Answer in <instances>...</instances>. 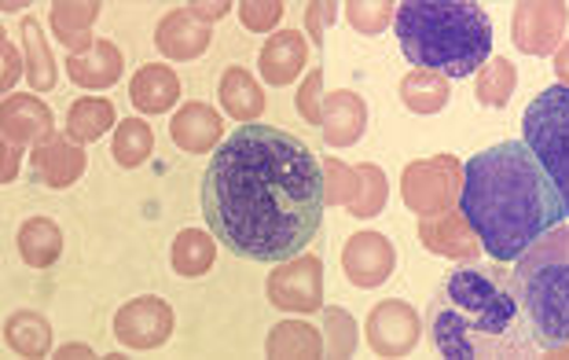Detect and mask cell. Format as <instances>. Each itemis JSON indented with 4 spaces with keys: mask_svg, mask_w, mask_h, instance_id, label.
I'll return each instance as SVG.
<instances>
[{
    "mask_svg": "<svg viewBox=\"0 0 569 360\" xmlns=\"http://www.w3.org/2000/svg\"><path fill=\"white\" fill-rule=\"evenodd\" d=\"M327 180L317 154L287 129L239 126L202 177V213L217 243L250 261H290L320 232Z\"/></svg>",
    "mask_w": 569,
    "mask_h": 360,
    "instance_id": "cell-1",
    "label": "cell"
},
{
    "mask_svg": "<svg viewBox=\"0 0 569 360\" xmlns=\"http://www.w3.org/2000/svg\"><path fill=\"white\" fill-rule=\"evenodd\" d=\"M459 213L496 261H518L559 228L566 207L526 140H503L463 166Z\"/></svg>",
    "mask_w": 569,
    "mask_h": 360,
    "instance_id": "cell-2",
    "label": "cell"
},
{
    "mask_svg": "<svg viewBox=\"0 0 569 360\" xmlns=\"http://www.w3.org/2000/svg\"><path fill=\"white\" fill-rule=\"evenodd\" d=\"M433 350L448 360L537 357V334L500 266H463L441 280L427 313Z\"/></svg>",
    "mask_w": 569,
    "mask_h": 360,
    "instance_id": "cell-3",
    "label": "cell"
},
{
    "mask_svg": "<svg viewBox=\"0 0 569 360\" xmlns=\"http://www.w3.org/2000/svg\"><path fill=\"white\" fill-rule=\"evenodd\" d=\"M397 41L416 70H438L445 78H467L489 63L492 19L481 4L408 0L393 19Z\"/></svg>",
    "mask_w": 569,
    "mask_h": 360,
    "instance_id": "cell-4",
    "label": "cell"
},
{
    "mask_svg": "<svg viewBox=\"0 0 569 360\" xmlns=\"http://www.w3.org/2000/svg\"><path fill=\"white\" fill-rule=\"evenodd\" d=\"M515 294L540 346H569V224L551 228L518 258Z\"/></svg>",
    "mask_w": 569,
    "mask_h": 360,
    "instance_id": "cell-5",
    "label": "cell"
},
{
    "mask_svg": "<svg viewBox=\"0 0 569 360\" xmlns=\"http://www.w3.org/2000/svg\"><path fill=\"white\" fill-rule=\"evenodd\" d=\"M526 143L548 170L555 191H559L569 218V89L551 86L526 107L522 114Z\"/></svg>",
    "mask_w": 569,
    "mask_h": 360,
    "instance_id": "cell-6",
    "label": "cell"
},
{
    "mask_svg": "<svg viewBox=\"0 0 569 360\" xmlns=\"http://www.w3.org/2000/svg\"><path fill=\"white\" fill-rule=\"evenodd\" d=\"M459 191H463V177H459V162L452 154L411 162L401 177V196L419 218H438V213L452 210Z\"/></svg>",
    "mask_w": 569,
    "mask_h": 360,
    "instance_id": "cell-7",
    "label": "cell"
},
{
    "mask_svg": "<svg viewBox=\"0 0 569 360\" xmlns=\"http://www.w3.org/2000/svg\"><path fill=\"white\" fill-rule=\"evenodd\" d=\"M269 302L290 313H312L323 306V272L320 258H290L269 276Z\"/></svg>",
    "mask_w": 569,
    "mask_h": 360,
    "instance_id": "cell-8",
    "label": "cell"
},
{
    "mask_svg": "<svg viewBox=\"0 0 569 360\" xmlns=\"http://www.w3.org/2000/svg\"><path fill=\"white\" fill-rule=\"evenodd\" d=\"M114 334L129 350H154L173 334V309L162 298H137L126 309H118Z\"/></svg>",
    "mask_w": 569,
    "mask_h": 360,
    "instance_id": "cell-9",
    "label": "cell"
},
{
    "mask_svg": "<svg viewBox=\"0 0 569 360\" xmlns=\"http://www.w3.org/2000/svg\"><path fill=\"white\" fill-rule=\"evenodd\" d=\"M422 320L408 302H382L368 317V346L379 357H405L416 350Z\"/></svg>",
    "mask_w": 569,
    "mask_h": 360,
    "instance_id": "cell-10",
    "label": "cell"
},
{
    "mask_svg": "<svg viewBox=\"0 0 569 360\" xmlns=\"http://www.w3.org/2000/svg\"><path fill=\"white\" fill-rule=\"evenodd\" d=\"M397 254L393 243L379 232H357L349 236V243L342 250V269L349 276V283L357 287H379L393 276Z\"/></svg>",
    "mask_w": 569,
    "mask_h": 360,
    "instance_id": "cell-11",
    "label": "cell"
},
{
    "mask_svg": "<svg viewBox=\"0 0 569 360\" xmlns=\"http://www.w3.org/2000/svg\"><path fill=\"white\" fill-rule=\"evenodd\" d=\"M569 22L566 4H518L515 8V44L526 56H548L562 41Z\"/></svg>",
    "mask_w": 569,
    "mask_h": 360,
    "instance_id": "cell-12",
    "label": "cell"
},
{
    "mask_svg": "<svg viewBox=\"0 0 569 360\" xmlns=\"http://www.w3.org/2000/svg\"><path fill=\"white\" fill-rule=\"evenodd\" d=\"M365 126H368V107L360 100L357 92H327L323 96V118H320V129H323V140L331 148H349L365 137Z\"/></svg>",
    "mask_w": 569,
    "mask_h": 360,
    "instance_id": "cell-13",
    "label": "cell"
},
{
    "mask_svg": "<svg viewBox=\"0 0 569 360\" xmlns=\"http://www.w3.org/2000/svg\"><path fill=\"white\" fill-rule=\"evenodd\" d=\"M221 114L213 111L210 103H184L180 111L173 114L169 122V137L180 151L188 154H202V151H213L217 140H221Z\"/></svg>",
    "mask_w": 569,
    "mask_h": 360,
    "instance_id": "cell-14",
    "label": "cell"
},
{
    "mask_svg": "<svg viewBox=\"0 0 569 360\" xmlns=\"http://www.w3.org/2000/svg\"><path fill=\"white\" fill-rule=\"evenodd\" d=\"M419 239L433 250V254H445V258H475L481 250L478 232L467 224L463 213H456V210H445L438 218L422 221Z\"/></svg>",
    "mask_w": 569,
    "mask_h": 360,
    "instance_id": "cell-15",
    "label": "cell"
},
{
    "mask_svg": "<svg viewBox=\"0 0 569 360\" xmlns=\"http://www.w3.org/2000/svg\"><path fill=\"white\" fill-rule=\"evenodd\" d=\"M306 38H301L298 30H280L272 33L269 41L261 48V78L269 81V86H290L301 70H306Z\"/></svg>",
    "mask_w": 569,
    "mask_h": 360,
    "instance_id": "cell-16",
    "label": "cell"
},
{
    "mask_svg": "<svg viewBox=\"0 0 569 360\" xmlns=\"http://www.w3.org/2000/svg\"><path fill=\"white\" fill-rule=\"evenodd\" d=\"M154 41H159V48L169 59H196L206 52V44H210V27L199 22L188 8H177L159 22Z\"/></svg>",
    "mask_w": 569,
    "mask_h": 360,
    "instance_id": "cell-17",
    "label": "cell"
},
{
    "mask_svg": "<svg viewBox=\"0 0 569 360\" xmlns=\"http://www.w3.org/2000/svg\"><path fill=\"white\" fill-rule=\"evenodd\" d=\"M33 166L44 177L48 188H70L84 173V151H78L74 143H67L63 137L48 133L33 148Z\"/></svg>",
    "mask_w": 569,
    "mask_h": 360,
    "instance_id": "cell-18",
    "label": "cell"
},
{
    "mask_svg": "<svg viewBox=\"0 0 569 360\" xmlns=\"http://www.w3.org/2000/svg\"><path fill=\"white\" fill-rule=\"evenodd\" d=\"M129 96H132V103H137L143 114H162V111H169V107L177 103L180 81H177V74L169 67L148 63L143 70H137V78H132V86H129Z\"/></svg>",
    "mask_w": 569,
    "mask_h": 360,
    "instance_id": "cell-19",
    "label": "cell"
},
{
    "mask_svg": "<svg viewBox=\"0 0 569 360\" xmlns=\"http://www.w3.org/2000/svg\"><path fill=\"white\" fill-rule=\"evenodd\" d=\"M52 133V111L33 100V96H11L4 100V140L8 143H27Z\"/></svg>",
    "mask_w": 569,
    "mask_h": 360,
    "instance_id": "cell-20",
    "label": "cell"
},
{
    "mask_svg": "<svg viewBox=\"0 0 569 360\" xmlns=\"http://www.w3.org/2000/svg\"><path fill=\"white\" fill-rule=\"evenodd\" d=\"M67 70L81 89H107L122 74V52L111 41H96L84 56L70 59Z\"/></svg>",
    "mask_w": 569,
    "mask_h": 360,
    "instance_id": "cell-21",
    "label": "cell"
},
{
    "mask_svg": "<svg viewBox=\"0 0 569 360\" xmlns=\"http://www.w3.org/2000/svg\"><path fill=\"white\" fill-rule=\"evenodd\" d=\"M221 103H224V111L236 118V122L250 126V122H258L261 111H264V92L243 67H232L221 78Z\"/></svg>",
    "mask_w": 569,
    "mask_h": 360,
    "instance_id": "cell-22",
    "label": "cell"
},
{
    "mask_svg": "<svg viewBox=\"0 0 569 360\" xmlns=\"http://www.w3.org/2000/svg\"><path fill=\"white\" fill-rule=\"evenodd\" d=\"M19 254L33 269H48L63 254V232L48 218H30L19 228Z\"/></svg>",
    "mask_w": 569,
    "mask_h": 360,
    "instance_id": "cell-23",
    "label": "cell"
},
{
    "mask_svg": "<svg viewBox=\"0 0 569 360\" xmlns=\"http://www.w3.org/2000/svg\"><path fill=\"white\" fill-rule=\"evenodd\" d=\"M401 100L416 114H438L448 103V78L438 70H411L401 81Z\"/></svg>",
    "mask_w": 569,
    "mask_h": 360,
    "instance_id": "cell-24",
    "label": "cell"
},
{
    "mask_svg": "<svg viewBox=\"0 0 569 360\" xmlns=\"http://www.w3.org/2000/svg\"><path fill=\"white\" fill-rule=\"evenodd\" d=\"M111 126H114L111 100H96V96H84V100H78L67 114V137L78 143L100 140Z\"/></svg>",
    "mask_w": 569,
    "mask_h": 360,
    "instance_id": "cell-25",
    "label": "cell"
},
{
    "mask_svg": "<svg viewBox=\"0 0 569 360\" xmlns=\"http://www.w3.org/2000/svg\"><path fill=\"white\" fill-rule=\"evenodd\" d=\"M4 339L16 353L22 357H44L48 346H52V328H48V320L30 313V309H22V313L8 317V328H4Z\"/></svg>",
    "mask_w": 569,
    "mask_h": 360,
    "instance_id": "cell-26",
    "label": "cell"
},
{
    "mask_svg": "<svg viewBox=\"0 0 569 360\" xmlns=\"http://www.w3.org/2000/svg\"><path fill=\"white\" fill-rule=\"evenodd\" d=\"M213 239L202 232V228H184L177 239H173V269L180 276H188V280H196V276L210 272L213 266Z\"/></svg>",
    "mask_w": 569,
    "mask_h": 360,
    "instance_id": "cell-27",
    "label": "cell"
},
{
    "mask_svg": "<svg viewBox=\"0 0 569 360\" xmlns=\"http://www.w3.org/2000/svg\"><path fill=\"white\" fill-rule=\"evenodd\" d=\"M269 357H320L323 353V339L317 334V328L301 320H287L276 323V331L269 334Z\"/></svg>",
    "mask_w": 569,
    "mask_h": 360,
    "instance_id": "cell-28",
    "label": "cell"
},
{
    "mask_svg": "<svg viewBox=\"0 0 569 360\" xmlns=\"http://www.w3.org/2000/svg\"><path fill=\"white\" fill-rule=\"evenodd\" d=\"M114 162L126 166V170H137V166H143L151 159L154 151V140H151V129L148 122H140V118H129V122H122L114 129Z\"/></svg>",
    "mask_w": 569,
    "mask_h": 360,
    "instance_id": "cell-29",
    "label": "cell"
},
{
    "mask_svg": "<svg viewBox=\"0 0 569 360\" xmlns=\"http://www.w3.org/2000/svg\"><path fill=\"white\" fill-rule=\"evenodd\" d=\"M96 4H56L52 8V30L67 41V48H92L89 22L96 19Z\"/></svg>",
    "mask_w": 569,
    "mask_h": 360,
    "instance_id": "cell-30",
    "label": "cell"
},
{
    "mask_svg": "<svg viewBox=\"0 0 569 360\" xmlns=\"http://www.w3.org/2000/svg\"><path fill=\"white\" fill-rule=\"evenodd\" d=\"M22 41H27V59H30V86L38 92H48L56 86V67H52V52H48L38 19L22 22Z\"/></svg>",
    "mask_w": 569,
    "mask_h": 360,
    "instance_id": "cell-31",
    "label": "cell"
},
{
    "mask_svg": "<svg viewBox=\"0 0 569 360\" xmlns=\"http://www.w3.org/2000/svg\"><path fill=\"white\" fill-rule=\"evenodd\" d=\"M515 86H518L515 63H507V59H489V63L481 67V78H478V103L503 107L515 96Z\"/></svg>",
    "mask_w": 569,
    "mask_h": 360,
    "instance_id": "cell-32",
    "label": "cell"
},
{
    "mask_svg": "<svg viewBox=\"0 0 569 360\" xmlns=\"http://www.w3.org/2000/svg\"><path fill=\"white\" fill-rule=\"evenodd\" d=\"M357 177H360V188L353 202H349V213H353V218H375L386 202V177L379 166H360Z\"/></svg>",
    "mask_w": 569,
    "mask_h": 360,
    "instance_id": "cell-33",
    "label": "cell"
},
{
    "mask_svg": "<svg viewBox=\"0 0 569 360\" xmlns=\"http://www.w3.org/2000/svg\"><path fill=\"white\" fill-rule=\"evenodd\" d=\"M346 16H349V22H353L360 33H368V38H379V33L397 19V11L390 4H360V0H357V4L346 8Z\"/></svg>",
    "mask_w": 569,
    "mask_h": 360,
    "instance_id": "cell-34",
    "label": "cell"
},
{
    "mask_svg": "<svg viewBox=\"0 0 569 360\" xmlns=\"http://www.w3.org/2000/svg\"><path fill=\"white\" fill-rule=\"evenodd\" d=\"M323 328H327V339H331V353L335 357H349V353H353V346H357L353 317L342 313V309H327Z\"/></svg>",
    "mask_w": 569,
    "mask_h": 360,
    "instance_id": "cell-35",
    "label": "cell"
},
{
    "mask_svg": "<svg viewBox=\"0 0 569 360\" xmlns=\"http://www.w3.org/2000/svg\"><path fill=\"white\" fill-rule=\"evenodd\" d=\"M323 177H327V202H353V196H357V188H360V177H357V170H349V166H342V162H327L323 166Z\"/></svg>",
    "mask_w": 569,
    "mask_h": 360,
    "instance_id": "cell-36",
    "label": "cell"
},
{
    "mask_svg": "<svg viewBox=\"0 0 569 360\" xmlns=\"http://www.w3.org/2000/svg\"><path fill=\"white\" fill-rule=\"evenodd\" d=\"M323 89V70H309V78H306V86L298 89V111L306 114V122L312 126H320V118H323V107H320V92Z\"/></svg>",
    "mask_w": 569,
    "mask_h": 360,
    "instance_id": "cell-37",
    "label": "cell"
},
{
    "mask_svg": "<svg viewBox=\"0 0 569 360\" xmlns=\"http://www.w3.org/2000/svg\"><path fill=\"white\" fill-rule=\"evenodd\" d=\"M239 19H243V27L247 30H258V33H269L276 30V22L283 19V4L280 0H269V4H243L239 8Z\"/></svg>",
    "mask_w": 569,
    "mask_h": 360,
    "instance_id": "cell-38",
    "label": "cell"
},
{
    "mask_svg": "<svg viewBox=\"0 0 569 360\" xmlns=\"http://www.w3.org/2000/svg\"><path fill=\"white\" fill-rule=\"evenodd\" d=\"M327 19H335V4H312V8L306 11L312 44H323V27H327Z\"/></svg>",
    "mask_w": 569,
    "mask_h": 360,
    "instance_id": "cell-39",
    "label": "cell"
},
{
    "mask_svg": "<svg viewBox=\"0 0 569 360\" xmlns=\"http://www.w3.org/2000/svg\"><path fill=\"white\" fill-rule=\"evenodd\" d=\"M4 89L16 86V78H19V56H16V48H11V41H4Z\"/></svg>",
    "mask_w": 569,
    "mask_h": 360,
    "instance_id": "cell-40",
    "label": "cell"
},
{
    "mask_svg": "<svg viewBox=\"0 0 569 360\" xmlns=\"http://www.w3.org/2000/svg\"><path fill=\"white\" fill-rule=\"evenodd\" d=\"M188 11L196 19H221V16H228V4H191Z\"/></svg>",
    "mask_w": 569,
    "mask_h": 360,
    "instance_id": "cell-41",
    "label": "cell"
},
{
    "mask_svg": "<svg viewBox=\"0 0 569 360\" xmlns=\"http://www.w3.org/2000/svg\"><path fill=\"white\" fill-rule=\"evenodd\" d=\"M555 74H559V86L569 89V44H562L559 56H555Z\"/></svg>",
    "mask_w": 569,
    "mask_h": 360,
    "instance_id": "cell-42",
    "label": "cell"
},
{
    "mask_svg": "<svg viewBox=\"0 0 569 360\" xmlns=\"http://www.w3.org/2000/svg\"><path fill=\"white\" fill-rule=\"evenodd\" d=\"M59 357H92V350H89V346H63Z\"/></svg>",
    "mask_w": 569,
    "mask_h": 360,
    "instance_id": "cell-43",
    "label": "cell"
}]
</instances>
